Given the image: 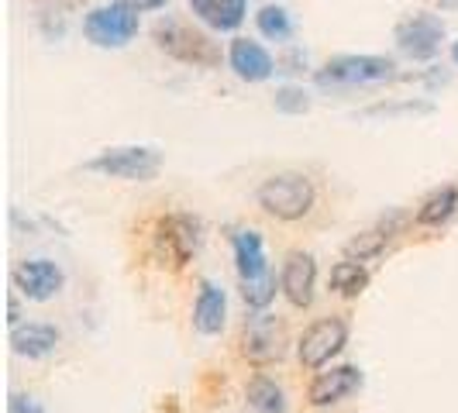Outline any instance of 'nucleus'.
<instances>
[{
	"mask_svg": "<svg viewBox=\"0 0 458 413\" xmlns=\"http://www.w3.org/2000/svg\"><path fill=\"white\" fill-rule=\"evenodd\" d=\"M452 59H455V66H458V42L452 46Z\"/></svg>",
	"mask_w": 458,
	"mask_h": 413,
	"instance_id": "obj_28",
	"label": "nucleus"
},
{
	"mask_svg": "<svg viewBox=\"0 0 458 413\" xmlns=\"http://www.w3.org/2000/svg\"><path fill=\"white\" fill-rule=\"evenodd\" d=\"M242 297L249 303V310H266L276 299V275H262V279H249L242 282Z\"/></svg>",
	"mask_w": 458,
	"mask_h": 413,
	"instance_id": "obj_23",
	"label": "nucleus"
},
{
	"mask_svg": "<svg viewBox=\"0 0 458 413\" xmlns=\"http://www.w3.org/2000/svg\"><path fill=\"white\" fill-rule=\"evenodd\" d=\"M344 344H348V321L344 317H321V321L310 324L297 341L300 366L318 372L342 351Z\"/></svg>",
	"mask_w": 458,
	"mask_h": 413,
	"instance_id": "obj_7",
	"label": "nucleus"
},
{
	"mask_svg": "<svg viewBox=\"0 0 458 413\" xmlns=\"http://www.w3.org/2000/svg\"><path fill=\"white\" fill-rule=\"evenodd\" d=\"M204 241V224L193 217V214H165L156 221V234H152V245H156V258H159L165 269H183L186 262L197 255Z\"/></svg>",
	"mask_w": 458,
	"mask_h": 413,
	"instance_id": "obj_2",
	"label": "nucleus"
},
{
	"mask_svg": "<svg viewBox=\"0 0 458 413\" xmlns=\"http://www.w3.org/2000/svg\"><path fill=\"white\" fill-rule=\"evenodd\" d=\"M445 42V24L435 14H413L396 28V46L411 59H431Z\"/></svg>",
	"mask_w": 458,
	"mask_h": 413,
	"instance_id": "obj_11",
	"label": "nucleus"
},
{
	"mask_svg": "<svg viewBox=\"0 0 458 413\" xmlns=\"http://www.w3.org/2000/svg\"><path fill=\"white\" fill-rule=\"evenodd\" d=\"M156 42L169 55H176L183 63H193V66H214L221 59V52L214 48L210 38H204L200 31H190L183 24H159L156 28Z\"/></svg>",
	"mask_w": 458,
	"mask_h": 413,
	"instance_id": "obj_8",
	"label": "nucleus"
},
{
	"mask_svg": "<svg viewBox=\"0 0 458 413\" xmlns=\"http://www.w3.org/2000/svg\"><path fill=\"white\" fill-rule=\"evenodd\" d=\"M448 4H458V0H448Z\"/></svg>",
	"mask_w": 458,
	"mask_h": 413,
	"instance_id": "obj_29",
	"label": "nucleus"
},
{
	"mask_svg": "<svg viewBox=\"0 0 458 413\" xmlns=\"http://www.w3.org/2000/svg\"><path fill=\"white\" fill-rule=\"evenodd\" d=\"M276 111H283V114H303V111H310V97L300 90V87H283V90H276Z\"/></svg>",
	"mask_w": 458,
	"mask_h": 413,
	"instance_id": "obj_24",
	"label": "nucleus"
},
{
	"mask_svg": "<svg viewBox=\"0 0 458 413\" xmlns=\"http://www.w3.org/2000/svg\"><path fill=\"white\" fill-rule=\"evenodd\" d=\"M396 76V66L386 55H338L318 72L321 87H369Z\"/></svg>",
	"mask_w": 458,
	"mask_h": 413,
	"instance_id": "obj_5",
	"label": "nucleus"
},
{
	"mask_svg": "<svg viewBox=\"0 0 458 413\" xmlns=\"http://www.w3.org/2000/svg\"><path fill=\"white\" fill-rule=\"evenodd\" d=\"M231 252H234V266H238L242 282L269 275V262H266V241H262V234H259V231H252V228L234 231V234H231Z\"/></svg>",
	"mask_w": 458,
	"mask_h": 413,
	"instance_id": "obj_15",
	"label": "nucleus"
},
{
	"mask_svg": "<svg viewBox=\"0 0 458 413\" xmlns=\"http://www.w3.org/2000/svg\"><path fill=\"white\" fill-rule=\"evenodd\" d=\"M11 413H46V407H42L35 396L14 392V396H11Z\"/></svg>",
	"mask_w": 458,
	"mask_h": 413,
	"instance_id": "obj_25",
	"label": "nucleus"
},
{
	"mask_svg": "<svg viewBox=\"0 0 458 413\" xmlns=\"http://www.w3.org/2000/svg\"><path fill=\"white\" fill-rule=\"evenodd\" d=\"M455 210H458V186H441V190H435L420 204L413 221H417V228H441V224H448L455 217Z\"/></svg>",
	"mask_w": 458,
	"mask_h": 413,
	"instance_id": "obj_20",
	"label": "nucleus"
},
{
	"mask_svg": "<svg viewBox=\"0 0 458 413\" xmlns=\"http://www.w3.org/2000/svg\"><path fill=\"white\" fill-rule=\"evenodd\" d=\"M255 204L276 221L293 224V221H303L314 210L318 190L310 183V176H303V173H276V176H269L266 183L259 186Z\"/></svg>",
	"mask_w": 458,
	"mask_h": 413,
	"instance_id": "obj_1",
	"label": "nucleus"
},
{
	"mask_svg": "<svg viewBox=\"0 0 458 413\" xmlns=\"http://www.w3.org/2000/svg\"><path fill=\"white\" fill-rule=\"evenodd\" d=\"M190 7L214 31H234L249 14V0H190Z\"/></svg>",
	"mask_w": 458,
	"mask_h": 413,
	"instance_id": "obj_17",
	"label": "nucleus"
},
{
	"mask_svg": "<svg viewBox=\"0 0 458 413\" xmlns=\"http://www.w3.org/2000/svg\"><path fill=\"white\" fill-rule=\"evenodd\" d=\"M83 35L90 38L97 48H121L128 46L138 35V11L128 4H104V7H93L83 21Z\"/></svg>",
	"mask_w": 458,
	"mask_h": 413,
	"instance_id": "obj_6",
	"label": "nucleus"
},
{
	"mask_svg": "<svg viewBox=\"0 0 458 413\" xmlns=\"http://www.w3.org/2000/svg\"><path fill=\"white\" fill-rule=\"evenodd\" d=\"M255 24H259V31H262L266 38H273V42H286V38L293 35V21H290V14H286L279 4H266V7L255 14Z\"/></svg>",
	"mask_w": 458,
	"mask_h": 413,
	"instance_id": "obj_22",
	"label": "nucleus"
},
{
	"mask_svg": "<svg viewBox=\"0 0 458 413\" xmlns=\"http://www.w3.org/2000/svg\"><path fill=\"white\" fill-rule=\"evenodd\" d=\"M162 169V156L145 145H124V148H107L97 159L87 162V173H100L107 180H128V183H148Z\"/></svg>",
	"mask_w": 458,
	"mask_h": 413,
	"instance_id": "obj_3",
	"label": "nucleus"
},
{
	"mask_svg": "<svg viewBox=\"0 0 458 413\" xmlns=\"http://www.w3.org/2000/svg\"><path fill=\"white\" fill-rule=\"evenodd\" d=\"M14 286H18L21 297L35 299V303H46V299H52L66 286V273L55 262H48V258H28V262H21L14 269Z\"/></svg>",
	"mask_w": 458,
	"mask_h": 413,
	"instance_id": "obj_10",
	"label": "nucleus"
},
{
	"mask_svg": "<svg viewBox=\"0 0 458 413\" xmlns=\"http://www.w3.org/2000/svg\"><path fill=\"white\" fill-rule=\"evenodd\" d=\"M11 348L21 358H48L59 348V331L52 324H14Z\"/></svg>",
	"mask_w": 458,
	"mask_h": 413,
	"instance_id": "obj_16",
	"label": "nucleus"
},
{
	"mask_svg": "<svg viewBox=\"0 0 458 413\" xmlns=\"http://www.w3.org/2000/svg\"><path fill=\"white\" fill-rule=\"evenodd\" d=\"M245 413H286V392L269 375H255L245 386Z\"/></svg>",
	"mask_w": 458,
	"mask_h": 413,
	"instance_id": "obj_19",
	"label": "nucleus"
},
{
	"mask_svg": "<svg viewBox=\"0 0 458 413\" xmlns=\"http://www.w3.org/2000/svg\"><path fill=\"white\" fill-rule=\"evenodd\" d=\"M359 390H362V372L355 366H335L314 375V383L307 386V403L321 410V407L342 403V400H348L352 392Z\"/></svg>",
	"mask_w": 458,
	"mask_h": 413,
	"instance_id": "obj_12",
	"label": "nucleus"
},
{
	"mask_svg": "<svg viewBox=\"0 0 458 413\" xmlns=\"http://www.w3.org/2000/svg\"><path fill=\"white\" fill-rule=\"evenodd\" d=\"M121 4H128V7H135V11H156L165 0H121Z\"/></svg>",
	"mask_w": 458,
	"mask_h": 413,
	"instance_id": "obj_26",
	"label": "nucleus"
},
{
	"mask_svg": "<svg viewBox=\"0 0 458 413\" xmlns=\"http://www.w3.org/2000/svg\"><path fill=\"white\" fill-rule=\"evenodd\" d=\"M228 63L234 69V76L245 80V83H262V80H269L276 72L273 55L259 46V42H249V38H234L231 42Z\"/></svg>",
	"mask_w": 458,
	"mask_h": 413,
	"instance_id": "obj_14",
	"label": "nucleus"
},
{
	"mask_svg": "<svg viewBox=\"0 0 458 413\" xmlns=\"http://www.w3.org/2000/svg\"><path fill=\"white\" fill-rule=\"evenodd\" d=\"M225 321H228V297L217 282L210 279H200V290H197V299H193V331L204 334V338H214L225 331Z\"/></svg>",
	"mask_w": 458,
	"mask_h": 413,
	"instance_id": "obj_13",
	"label": "nucleus"
},
{
	"mask_svg": "<svg viewBox=\"0 0 458 413\" xmlns=\"http://www.w3.org/2000/svg\"><path fill=\"white\" fill-rule=\"evenodd\" d=\"M369 286V269L362 262H355V258H344L338 262L335 269H331V290L344 299H355L362 297Z\"/></svg>",
	"mask_w": 458,
	"mask_h": 413,
	"instance_id": "obj_21",
	"label": "nucleus"
},
{
	"mask_svg": "<svg viewBox=\"0 0 458 413\" xmlns=\"http://www.w3.org/2000/svg\"><path fill=\"white\" fill-rule=\"evenodd\" d=\"M286 344L290 341H286V327H283V321H276L273 314L259 310V314L249 317V324H245L242 341H238V351H242L245 362L266 368V366H273V362H283Z\"/></svg>",
	"mask_w": 458,
	"mask_h": 413,
	"instance_id": "obj_4",
	"label": "nucleus"
},
{
	"mask_svg": "<svg viewBox=\"0 0 458 413\" xmlns=\"http://www.w3.org/2000/svg\"><path fill=\"white\" fill-rule=\"evenodd\" d=\"M314 286H318V262L310 252H290L279 273V290L290 299V307L307 310L314 303Z\"/></svg>",
	"mask_w": 458,
	"mask_h": 413,
	"instance_id": "obj_9",
	"label": "nucleus"
},
{
	"mask_svg": "<svg viewBox=\"0 0 458 413\" xmlns=\"http://www.w3.org/2000/svg\"><path fill=\"white\" fill-rule=\"evenodd\" d=\"M403 224V217H390L386 224H379V228L366 231V234H359V238H352L348 245H344V255L348 258H355V262H369V258H376V255L386 252V245H390V238L400 231Z\"/></svg>",
	"mask_w": 458,
	"mask_h": 413,
	"instance_id": "obj_18",
	"label": "nucleus"
},
{
	"mask_svg": "<svg viewBox=\"0 0 458 413\" xmlns=\"http://www.w3.org/2000/svg\"><path fill=\"white\" fill-rule=\"evenodd\" d=\"M11 324H18V299H11V317H7Z\"/></svg>",
	"mask_w": 458,
	"mask_h": 413,
	"instance_id": "obj_27",
	"label": "nucleus"
}]
</instances>
